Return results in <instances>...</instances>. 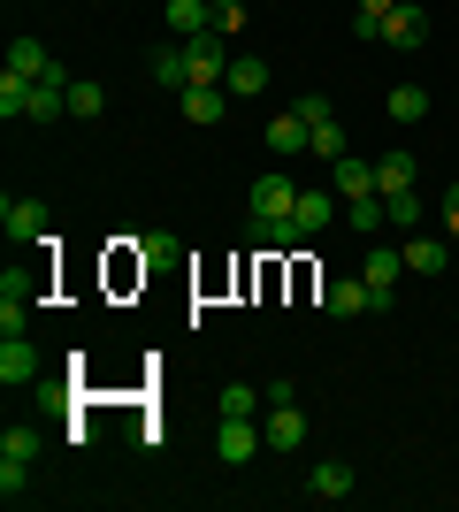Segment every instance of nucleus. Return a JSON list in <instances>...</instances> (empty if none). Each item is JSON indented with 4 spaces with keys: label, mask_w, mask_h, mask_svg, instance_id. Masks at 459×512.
Wrapping results in <instances>:
<instances>
[{
    "label": "nucleus",
    "mask_w": 459,
    "mask_h": 512,
    "mask_svg": "<svg viewBox=\"0 0 459 512\" xmlns=\"http://www.w3.org/2000/svg\"><path fill=\"white\" fill-rule=\"evenodd\" d=\"M238 23H245V8H238V0H215V31H222V39H230Z\"/></svg>",
    "instance_id": "obj_33"
},
{
    "label": "nucleus",
    "mask_w": 459,
    "mask_h": 512,
    "mask_svg": "<svg viewBox=\"0 0 459 512\" xmlns=\"http://www.w3.org/2000/svg\"><path fill=\"white\" fill-rule=\"evenodd\" d=\"M31 398H39V406H69V383H62V375H39V383H31Z\"/></svg>",
    "instance_id": "obj_31"
},
{
    "label": "nucleus",
    "mask_w": 459,
    "mask_h": 512,
    "mask_svg": "<svg viewBox=\"0 0 459 512\" xmlns=\"http://www.w3.org/2000/svg\"><path fill=\"white\" fill-rule=\"evenodd\" d=\"M360 276H368V291H375V314H383V306H391V291H398V276H406V253H398V245H368Z\"/></svg>",
    "instance_id": "obj_8"
},
{
    "label": "nucleus",
    "mask_w": 459,
    "mask_h": 512,
    "mask_svg": "<svg viewBox=\"0 0 459 512\" xmlns=\"http://www.w3.org/2000/svg\"><path fill=\"white\" fill-rule=\"evenodd\" d=\"M215 31V0H169V39H199Z\"/></svg>",
    "instance_id": "obj_18"
},
{
    "label": "nucleus",
    "mask_w": 459,
    "mask_h": 512,
    "mask_svg": "<svg viewBox=\"0 0 459 512\" xmlns=\"http://www.w3.org/2000/svg\"><path fill=\"white\" fill-rule=\"evenodd\" d=\"M23 474H31L23 459H0V497H23Z\"/></svg>",
    "instance_id": "obj_32"
},
{
    "label": "nucleus",
    "mask_w": 459,
    "mask_h": 512,
    "mask_svg": "<svg viewBox=\"0 0 459 512\" xmlns=\"http://www.w3.org/2000/svg\"><path fill=\"white\" fill-rule=\"evenodd\" d=\"M322 314H329V321H360V314H375L368 276H329V283H322Z\"/></svg>",
    "instance_id": "obj_4"
},
{
    "label": "nucleus",
    "mask_w": 459,
    "mask_h": 512,
    "mask_svg": "<svg viewBox=\"0 0 459 512\" xmlns=\"http://www.w3.org/2000/svg\"><path fill=\"white\" fill-rule=\"evenodd\" d=\"M406 276H444V253H452V237H437V230H414L406 245Z\"/></svg>",
    "instance_id": "obj_12"
},
{
    "label": "nucleus",
    "mask_w": 459,
    "mask_h": 512,
    "mask_svg": "<svg viewBox=\"0 0 459 512\" xmlns=\"http://www.w3.org/2000/svg\"><path fill=\"white\" fill-rule=\"evenodd\" d=\"M337 207H345V199L329 192V184H299V207H291V230H299L306 245H314V237H322L329 222H337Z\"/></svg>",
    "instance_id": "obj_3"
},
{
    "label": "nucleus",
    "mask_w": 459,
    "mask_h": 512,
    "mask_svg": "<svg viewBox=\"0 0 459 512\" xmlns=\"http://www.w3.org/2000/svg\"><path fill=\"white\" fill-rule=\"evenodd\" d=\"M0 459H23V467H31V459H39V428H0Z\"/></svg>",
    "instance_id": "obj_30"
},
{
    "label": "nucleus",
    "mask_w": 459,
    "mask_h": 512,
    "mask_svg": "<svg viewBox=\"0 0 459 512\" xmlns=\"http://www.w3.org/2000/svg\"><path fill=\"white\" fill-rule=\"evenodd\" d=\"M299 115H306V153H322V161H345V123H337V107L322 100V92H306L299 100Z\"/></svg>",
    "instance_id": "obj_1"
},
{
    "label": "nucleus",
    "mask_w": 459,
    "mask_h": 512,
    "mask_svg": "<svg viewBox=\"0 0 459 512\" xmlns=\"http://www.w3.org/2000/svg\"><path fill=\"white\" fill-rule=\"evenodd\" d=\"M69 115H77V123H100V115H108V85H100V77H69Z\"/></svg>",
    "instance_id": "obj_21"
},
{
    "label": "nucleus",
    "mask_w": 459,
    "mask_h": 512,
    "mask_svg": "<svg viewBox=\"0 0 459 512\" xmlns=\"http://www.w3.org/2000/svg\"><path fill=\"white\" fill-rule=\"evenodd\" d=\"M0 383H8V390L39 383V344H31V337H0Z\"/></svg>",
    "instance_id": "obj_10"
},
{
    "label": "nucleus",
    "mask_w": 459,
    "mask_h": 512,
    "mask_svg": "<svg viewBox=\"0 0 459 512\" xmlns=\"http://www.w3.org/2000/svg\"><path fill=\"white\" fill-rule=\"evenodd\" d=\"M391 8H398V0H352V39H383V23H391Z\"/></svg>",
    "instance_id": "obj_24"
},
{
    "label": "nucleus",
    "mask_w": 459,
    "mask_h": 512,
    "mask_svg": "<svg viewBox=\"0 0 459 512\" xmlns=\"http://www.w3.org/2000/svg\"><path fill=\"white\" fill-rule=\"evenodd\" d=\"M0 230H8V245H46V199H0Z\"/></svg>",
    "instance_id": "obj_7"
},
{
    "label": "nucleus",
    "mask_w": 459,
    "mask_h": 512,
    "mask_svg": "<svg viewBox=\"0 0 459 512\" xmlns=\"http://www.w3.org/2000/svg\"><path fill=\"white\" fill-rule=\"evenodd\" d=\"M291 207H299V184H291L284 169H268L261 184H253V230H268V222H291Z\"/></svg>",
    "instance_id": "obj_2"
},
{
    "label": "nucleus",
    "mask_w": 459,
    "mask_h": 512,
    "mask_svg": "<svg viewBox=\"0 0 459 512\" xmlns=\"http://www.w3.org/2000/svg\"><path fill=\"white\" fill-rule=\"evenodd\" d=\"M414 176H421L414 153H383V161H375V184H383V192H414Z\"/></svg>",
    "instance_id": "obj_23"
},
{
    "label": "nucleus",
    "mask_w": 459,
    "mask_h": 512,
    "mask_svg": "<svg viewBox=\"0 0 459 512\" xmlns=\"http://www.w3.org/2000/svg\"><path fill=\"white\" fill-rule=\"evenodd\" d=\"M306 497H322V505H337V497H352V467H345V459H322V467L306 474Z\"/></svg>",
    "instance_id": "obj_20"
},
{
    "label": "nucleus",
    "mask_w": 459,
    "mask_h": 512,
    "mask_svg": "<svg viewBox=\"0 0 459 512\" xmlns=\"http://www.w3.org/2000/svg\"><path fill=\"white\" fill-rule=\"evenodd\" d=\"M345 222H352V230H360V237H375V230H383V222H391V207H383V192H375V199H352V207H345Z\"/></svg>",
    "instance_id": "obj_27"
},
{
    "label": "nucleus",
    "mask_w": 459,
    "mask_h": 512,
    "mask_svg": "<svg viewBox=\"0 0 459 512\" xmlns=\"http://www.w3.org/2000/svg\"><path fill=\"white\" fill-rule=\"evenodd\" d=\"M146 69H153V85H161V92H184V85H192V62H184V39H161V46L146 54Z\"/></svg>",
    "instance_id": "obj_14"
},
{
    "label": "nucleus",
    "mask_w": 459,
    "mask_h": 512,
    "mask_svg": "<svg viewBox=\"0 0 459 512\" xmlns=\"http://www.w3.org/2000/svg\"><path fill=\"white\" fill-rule=\"evenodd\" d=\"M268 153H276V161H291V153H306V115L299 107H284V115H268Z\"/></svg>",
    "instance_id": "obj_16"
},
{
    "label": "nucleus",
    "mask_w": 459,
    "mask_h": 512,
    "mask_svg": "<svg viewBox=\"0 0 459 512\" xmlns=\"http://www.w3.org/2000/svg\"><path fill=\"white\" fill-rule=\"evenodd\" d=\"M8 69H16V77H31V85H39L46 69H54V54H46V39H31V31H23V39H8Z\"/></svg>",
    "instance_id": "obj_19"
},
{
    "label": "nucleus",
    "mask_w": 459,
    "mask_h": 512,
    "mask_svg": "<svg viewBox=\"0 0 459 512\" xmlns=\"http://www.w3.org/2000/svg\"><path fill=\"white\" fill-rule=\"evenodd\" d=\"M383 207H391V230H421V192H383Z\"/></svg>",
    "instance_id": "obj_29"
},
{
    "label": "nucleus",
    "mask_w": 459,
    "mask_h": 512,
    "mask_svg": "<svg viewBox=\"0 0 459 512\" xmlns=\"http://www.w3.org/2000/svg\"><path fill=\"white\" fill-rule=\"evenodd\" d=\"M261 444H268V436L253 428V413H222V428H215V459H222V467H245Z\"/></svg>",
    "instance_id": "obj_5"
},
{
    "label": "nucleus",
    "mask_w": 459,
    "mask_h": 512,
    "mask_svg": "<svg viewBox=\"0 0 459 512\" xmlns=\"http://www.w3.org/2000/svg\"><path fill=\"white\" fill-rule=\"evenodd\" d=\"M222 92H230V100H253V92H268V62H261V54H230V77H222Z\"/></svg>",
    "instance_id": "obj_17"
},
{
    "label": "nucleus",
    "mask_w": 459,
    "mask_h": 512,
    "mask_svg": "<svg viewBox=\"0 0 459 512\" xmlns=\"http://www.w3.org/2000/svg\"><path fill=\"white\" fill-rule=\"evenodd\" d=\"M184 260V245H176L169 230H153V237H138V268H176Z\"/></svg>",
    "instance_id": "obj_26"
},
{
    "label": "nucleus",
    "mask_w": 459,
    "mask_h": 512,
    "mask_svg": "<svg viewBox=\"0 0 459 512\" xmlns=\"http://www.w3.org/2000/svg\"><path fill=\"white\" fill-rule=\"evenodd\" d=\"M184 62H192V85H222L230 77V39L199 31V39H184Z\"/></svg>",
    "instance_id": "obj_6"
},
{
    "label": "nucleus",
    "mask_w": 459,
    "mask_h": 512,
    "mask_svg": "<svg viewBox=\"0 0 459 512\" xmlns=\"http://www.w3.org/2000/svg\"><path fill=\"white\" fill-rule=\"evenodd\" d=\"M329 192L345 199V207H352V199H375V192H383V184H375V161H360V153L329 161Z\"/></svg>",
    "instance_id": "obj_9"
},
{
    "label": "nucleus",
    "mask_w": 459,
    "mask_h": 512,
    "mask_svg": "<svg viewBox=\"0 0 459 512\" xmlns=\"http://www.w3.org/2000/svg\"><path fill=\"white\" fill-rule=\"evenodd\" d=\"M383 115H391V123H421V115H429V85H391Z\"/></svg>",
    "instance_id": "obj_22"
},
{
    "label": "nucleus",
    "mask_w": 459,
    "mask_h": 512,
    "mask_svg": "<svg viewBox=\"0 0 459 512\" xmlns=\"http://www.w3.org/2000/svg\"><path fill=\"white\" fill-rule=\"evenodd\" d=\"M268 406V390H253V383H222V398H215V413H261Z\"/></svg>",
    "instance_id": "obj_28"
},
{
    "label": "nucleus",
    "mask_w": 459,
    "mask_h": 512,
    "mask_svg": "<svg viewBox=\"0 0 459 512\" xmlns=\"http://www.w3.org/2000/svg\"><path fill=\"white\" fill-rule=\"evenodd\" d=\"M444 237H452V245H459V184H452V192H444Z\"/></svg>",
    "instance_id": "obj_34"
},
{
    "label": "nucleus",
    "mask_w": 459,
    "mask_h": 512,
    "mask_svg": "<svg viewBox=\"0 0 459 512\" xmlns=\"http://www.w3.org/2000/svg\"><path fill=\"white\" fill-rule=\"evenodd\" d=\"M176 107H184V123H222V115H230V92L222 85H184Z\"/></svg>",
    "instance_id": "obj_15"
},
{
    "label": "nucleus",
    "mask_w": 459,
    "mask_h": 512,
    "mask_svg": "<svg viewBox=\"0 0 459 512\" xmlns=\"http://www.w3.org/2000/svg\"><path fill=\"white\" fill-rule=\"evenodd\" d=\"M421 39H429V16H421L414 0H398V8H391V23H383V46H391V54H414Z\"/></svg>",
    "instance_id": "obj_13"
},
{
    "label": "nucleus",
    "mask_w": 459,
    "mask_h": 512,
    "mask_svg": "<svg viewBox=\"0 0 459 512\" xmlns=\"http://www.w3.org/2000/svg\"><path fill=\"white\" fill-rule=\"evenodd\" d=\"M0 123H31V77H0Z\"/></svg>",
    "instance_id": "obj_25"
},
{
    "label": "nucleus",
    "mask_w": 459,
    "mask_h": 512,
    "mask_svg": "<svg viewBox=\"0 0 459 512\" xmlns=\"http://www.w3.org/2000/svg\"><path fill=\"white\" fill-rule=\"evenodd\" d=\"M306 413H299V398H291V406H268V421H261V436H268V451H299L306 444Z\"/></svg>",
    "instance_id": "obj_11"
}]
</instances>
